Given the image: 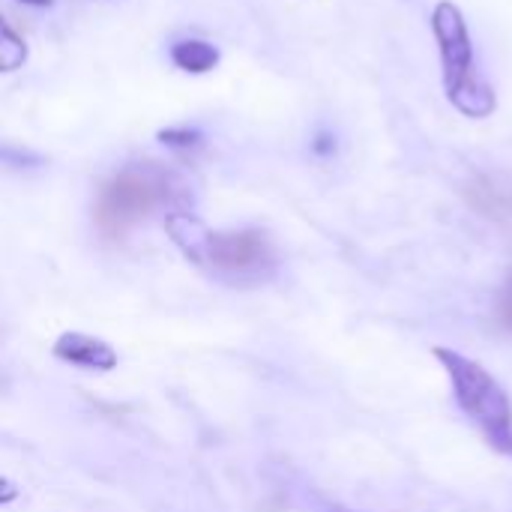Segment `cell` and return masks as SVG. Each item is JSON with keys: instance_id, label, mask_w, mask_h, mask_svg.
<instances>
[{"instance_id": "1", "label": "cell", "mask_w": 512, "mask_h": 512, "mask_svg": "<svg viewBox=\"0 0 512 512\" xmlns=\"http://www.w3.org/2000/svg\"><path fill=\"white\" fill-rule=\"evenodd\" d=\"M168 231H171L174 243L192 261H207L222 279H228L234 285H261L279 267V255H276L273 240L258 228L207 234L192 216L171 213Z\"/></svg>"}, {"instance_id": "2", "label": "cell", "mask_w": 512, "mask_h": 512, "mask_svg": "<svg viewBox=\"0 0 512 512\" xmlns=\"http://www.w3.org/2000/svg\"><path fill=\"white\" fill-rule=\"evenodd\" d=\"M432 30H435V42L441 54L444 90L453 108L474 120L492 117L498 108L495 87L480 72L465 12L453 0H441L432 12Z\"/></svg>"}, {"instance_id": "3", "label": "cell", "mask_w": 512, "mask_h": 512, "mask_svg": "<svg viewBox=\"0 0 512 512\" xmlns=\"http://www.w3.org/2000/svg\"><path fill=\"white\" fill-rule=\"evenodd\" d=\"M183 198V183L159 165H129L102 183L93 207L96 228L117 240L150 219L159 207Z\"/></svg>"}, {"instance_id": "4", "label": "cell", "mask_w": 512, "mask_h": 512, "mask_svg": "<svg viewBox=\"0 0 512 512\" xmlns=\"http://www.w3.org/2000/svg\"><path fill=\"white\" fill-rule=\"evenodd\" d=\"M462 414L483 432V438L504 456H512V402L507 390L471 357L450 348H435Z\"/></svg>"}, {"instance_id": "5", "label": "cell", "mask_w": 512, "mask_h": 512, "mask_svg": "<svg viewBox=\"0 0 512 512\" xmlns=\"http://www.w3.org/2000/svg\"><path fill=\"white\" fill-rule=\"evenodd\" d=\"M51 351H54L57 360H63L69 366H78V369H90V372H111V369H117V351L108 342L84 336V333H63L54 342Z\"/></svg>"}, {"instance_id": "6", "label": "cell", "mask_w": 512, "mask_h": 512, "mask_svg": "<svg viewBox=\"0 0 512 512\" xmlns=\"http://www.w3.org/2000/svg\"><path fill=\"white\" fill-rule=\"evenodd\" d=\"M171 60L189 75H207L219 66V48L204 39H180L171 45Z\"/></svg>"}, {"instance_id": "7", "label": "cell", "mask_w": 512, "mask_h": 512, "mask_svg": "<svg viewBox=\"0 0 512 512\" xmlns=\"http://www.w3.org/2000/svg\"><path fill=\"white\" fill-rule=\"evenodd\" d=\"M468 198L486 216H512V183L504 177H483L468 189Z\"/></svg>"}, {"instance_id": "8", "label": "cell", "mask_w": 512, "mask_h": 512, "mask_svg": "<svg viewBox=\"0 0 512 512\" xmlns=\"http://www.w3.org/2000/svg\"><path fill=\"white\" fill-rule=\"evenodd\" d=\"M27 60V45L24 39L9 27V21L0 15V72H15Z\"/></svg>"}, {"instance_id": "9", "label": "cell", "mask_w": 512, "mask_h": 512, "mask_svg": "<svg viewBox=\"0 0 512 512\" xmlns=\"http://www.w3.org/2000/svg\"><path fill=\"white\" fill-rule=\"evenodd\" d=\"M159 141H162V144H168V147H174V150H192V147H198L204 138H201V132H198V129H189V126H171V129H162V132H159Z\"/></svg>"}, {"instance_id": "10", "label": "cell", "mask_w": 512, "mask_h": 512, "mask_svg": "<svg viewBox=\"0 0 512 512\" xmlns=\"http://www.w3.org/2000/svg\"><path fill=\"white\" fill-rule=\"evenodd\" d=\"M495 312H498L501 327L512 333V270H510V276H507V282H504V288H501V294H498V306H495Z\"/></svg>"}, {"instance_id": "11", "label": "cell", "mask_w": 512, "mask_h": 512, "mask_svg": "<svg viewBox=\"0 0 512 512\" xmlns=\"http://www.w3.org/2000/svg\"><path fill=\"white\" fill-rule=\"evenodd\" d=\"M315 150H318V153H330V150H333V135H327V132L318 135V138H315Z\"/></svg>"}, {"instance_id": "12", "label": "cell", "mask_w": 512, "mask_h": 512, "mask_svg": "<svg viewBox=\"0 0 512 512\" xmlns=\"http://www.w3.org/2000/svg\"><path fill=\"white\" fill-rule=\"evenodd\" d=\"M15 495H18V492H15V489H12V486L6 483V480H0V504H6V501H12Z\"/></svg>"}, {"instance_id": "13", "label": "cell", "mask_w": 512, "mask_h": 512, "mask_svg": "<svg viewBox=\"0 0 512 512\" xmlns=\"http://www.w3.org/2000/svg\"><path fill=\"white\" fill-rule=\"evenodd\" d=\"M18 3H27V6H51V0H18Z\"/></svg>"}, {"instance_id": "14", "label": "cell", "mask_w": 512, "mask_h": 512, "mask_svg": "<svg viewBox=\"0 0 512 512\" xmlns=\"http://www.w3.org/2000/svg\"><path fill=\"white\" fill-rule=\"evenodd\" d=\"M336 512H351V510H336Z\"/></svg>"}]
</instances>
